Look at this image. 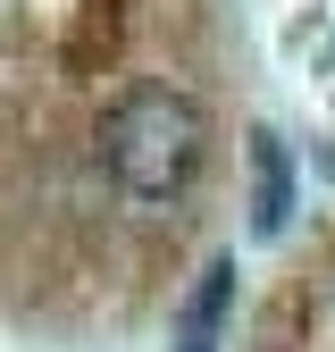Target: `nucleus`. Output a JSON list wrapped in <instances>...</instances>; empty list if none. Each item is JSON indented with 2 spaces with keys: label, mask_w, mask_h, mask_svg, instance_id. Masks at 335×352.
<instances>
[{
  "label": "nucleus",
  "mask_w": 335,
  "mask_h": 352,
  "mask_svg": "<svg viewBox=\"0 0 335 352\" xmlns=\"http://www.w3.org/2000/svg\"><path fill=\"white\" fill-rule=\"evenodd\" d=\"M201 143H209V126H201V101L176 93V84H126V93L109 101L101 118V160H109V185L135 201V210H176L185 185H193V168H201Z\"/></svg>",
  "instance_id": "f257e3e1"
},
{
  "label": "nucleus",
  "mask_w": 335,
  "mask_h": 352,
  "mask_svg": "<svg viewBox=\"0 0 335 352\" xmlns=\"http://www.w3.org/2000/svg\"><path fill=\"white\" fill-rule=\"evenodd\" d=\"M285 210H293V168H285V143L260 126V135H251V227L277 235Z\"/></svg>",
  "instance_id": "f03ea898"
},
{
  "label": "nucleus",
  "mask_w": 335,
  "mask_h": 352,
  "mask_svg": "<svg viewBox=\"0 0 335 352\" xmlns=\"http://www.w3.org/2000/svg\"><path fill=\"white\" fill-rule=\"evenodd\" d=\"M185 352H209V344H185Z\"/></svg>",
  "instance_id": "20e7f679"
},
{
  "label": "nucleus",
  "mask_w": 335,
  "mask_h": 352,
  "mask_svg": "<svg viewBox=\"0 0 335 352\" xmlns=\"http://www.w3.org/2000/svg\"><path fill=\"white\" fill-rule=\"evenodd\" d=\"M227 294H235V260H209V269H201V294H193V311H185V344H201L209 327H218Z\"/></svg>",
  "instance_id": "7ed1b4c3"
}]
</instances>
